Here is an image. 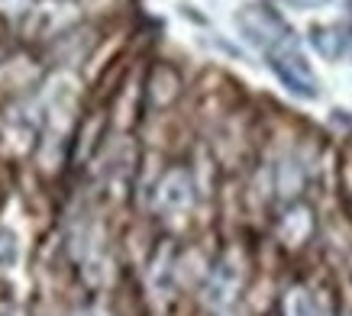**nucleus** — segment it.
<instances>
[{"label": "nucleus", "mask_w": 352, "mask_h": 316, "mask_svg": "<svg viewBox=\"0 0 352 316\" xmlns=\"http://www.w3.org/2000/svg\"><path fill=\"white\" fill-rule=\"evenodd\" d=\"M258 13V30H249L252 43L265 52L272 71L281 78V84L298 97H317V78L310 71L307 58L300 52V45L294 43V32L278 20L272 10H256Z\"/></svg>", "instance_id": "f257e3e1"}]
</instances>
